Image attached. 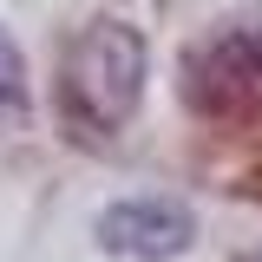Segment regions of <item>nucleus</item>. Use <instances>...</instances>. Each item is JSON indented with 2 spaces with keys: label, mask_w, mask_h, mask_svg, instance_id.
I'll list each match as a JSON object with an SVG mask.
<instances>
[{
  "label": "nucleus",
  "mask_w": 262,
  "mask_h": 262,
  "mask_svg": "<svg viewBox=\"0 0 262 262\" xmlns=\"http://www.w3.org/2000/svg\"><path fill=\"white\" fill-rule=\"evenodd\" d=\"M0 105H27V59H20V46L0 33Z\"/></svg>",
  "instance_id": "obj_3"
},
{
  "label": "nucleus",
  "mask_w": 262,
  "mask_h": 262,
  "mask_svg": "<svg viewBox=\"0 0 262 262\" xmlns=\"http://www.w3.org/2000/svg\"><path fill=\"white\" fill-rule=\"evenodd\" d=\"M144 98V39L125 20H92L59 53V112L79 131H118Z\"/></svg>",
  "instance_id": "obj_1"
},
{
  "label": "nucleus",
  "mask_w": 262,
  "mask_h": 262,
  "mask_svg": "<svg viewBox=\"0 0 262 262\" xmlns=\"http://www.w3.org/2000/svg\"><path fill=\"white\" fill-rule=\"evenodd\" d=\"M98 249L125 262H170L196 243V210L177 203V196H118L98 210Z\"/></svg>",
  "instance_id": "obj_2"
}]
</instances>
